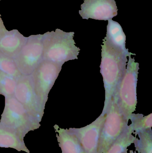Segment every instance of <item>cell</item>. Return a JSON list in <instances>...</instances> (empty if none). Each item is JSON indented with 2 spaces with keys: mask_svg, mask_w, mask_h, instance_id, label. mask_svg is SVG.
Instances as JSON below:
<instances>
[{
  "mask_svg": "<svg viewBox=\"0 0 152 153\" xmlns=\"http://www.w3.org/2000/svg\"><path fill=\"white\" fill-rule=\"evenodd\" d=\"M100 72L105 90L104 107L101 115H105L109 107L120 82L125 74L130 55L115 49L104 39L101 45Z\"/></svg>",
  "mask_w": 152,
  "mask_h": 153,
  "instance_id": "obj_1",
  "label": "cell"
},
{
  "mask_svg": "<svg viewBox=\"0 0 152 153\" xmlns=\"http://www.w3.org/2000/svg\"><path fill=\"white\" fill-rule=\"evenodd\" d=\"M74 32L56 29L43 34V60L62 65L66 62L78 59L80 49L76 45Z\"/></svg>",
  "mask_w": 152,
  "mask_h": 153,
  "instance_id": "obj_2",
  "label": "cell"
},
{
  "mask_svg": "<svg viewBox=\"0 0 152 153\" xmlns=\"http://www.w3.org/2000/svg\"><path fill=\"white\" fill-rule=\"evenodd\" d=\"M4 98L5 104L0 125L24 140L29 132L39 128L40 122L32 117L14 96Z\"/></svg>",
  "mask_w": 152,
  "mask_h": 153,
  "instance_id": "obj_3",
  "label": "cell"
},
{
  "mask_svg": "<svg viewBox=\"0 0 152 153\" xmlns=\"http://www.w3.org/2000/svg\"><path fill=\"white\" fill-rule=\"evenodd\" d=\"M128 57L125 74L112 100L116 102L120 110L129 120L131 114L135 111L137 103V87L139 64L131 56Z\"/></svg>",
  "mask_w": 152,
  "mask_h": 153,
  "instance_id": "obj_4",
  "label": "cell"
},
{
  "mask_svg": "<svg viewBox=\"0 0 152 153\" xmlns=\"http://www.w3.org/2000/svg\"><path fill=\"white\" fill-rule=\"evenodd\" d=\"M101 131L98 153H104L121 135L128 126L129 120L112 100L106 114Z\"/></svg>",
  "mask_w": 152,
  "mask_h": 153,
  "instance_id": "obj_5",
  "label": "cell"
},
{
  "mask_svg": "<svg viewBox=\"0 0 152 153\" xmlns=\"http://www.w3.org/2000/svg\"><path fill=\"white\" fill-rule=\"evenodd\" d=\"M43 34L31 35L13 58L22 76L30 75L43 60Z\"/></svg>",
  "mask_w": 152,
  "mask_h": 153,
  "instance_id": "obj_6",
  "label": "cell"
},
{
  "mask_svg": "<svg viewBox=\"0 0 152 153\" xmlns=\"http://www.w3.org/2000/svg\"><path fill=\"white\" fill-rule=\"evenodd\" d=\"M62 65L43 60L31 74L38 100L45 107L48 95L62 70Z\"/></svg>",
  "mask_w": 152,
  "mask_h": 153,
  "instance_id": "obj_7",
  "label": "cell"
},
{
  "mask_svg": "<svg viewBox=\"0 0 152 153\" xmlns=\"http://www.w3.org/2000/svg\"><path fill=\"white\" fill-rule=\"evenodd\" d=\"M14 96L32 117L41 122L45 107L37 99L31 75L22 76L18 79Z\"/></svg>",
  "mask_w": 152,
  "mask_h": 153,
  "instance_id": "obj_8",
  "label": "cell"
},
{
  "mask_svg": "<svg viewBox=\"0 0 152 153\" xmlns=\"http://www.w3.org/2000/svg\"><path fill=\"white\" fill-rule=\"evenodd\" d=\"M106 114H101L91 124L80 128H70L79 141L85 153H98L101 131Z\"/></svg>",
  "mask_w": 152,
  "mask_h": 153,
  "instance_id": "obj_9",
  "label": "cell"
},
{
  "mask_svg": "<svg viewBox=\"0 0 152 153\" xmlns=\"http://www.w3.org/2000/svg\"><path fill=\"white\" fill-rule=\"evenodd\" d=\"M115 0H84L79 14L83 19L108 21L117 15Z\"/></svg>",
  "mask_w": 152,
  "mask_h": 153,
  "instance_id": "obj_10",
  "label": "cell"
},
{
  "mask_svg": "<svg viewBox=\"0 0 152 153\" xmlns=\"http://www.w3.org/2000/svg\"><path fill=\"white\" fill-rule=\"evenodd\" d=\"M24 36L18 30H8L0 33V52L13 59L26 42Z\"/></svg>",
  "mask_w": 152,
  "mask_h": 153,
  "instance_id": "obj_11",
  "label": "cell"
},
{
  "mask_svg": "<svg viewBox=\"0 0 152 153\" xmlns=\"http://www.w3.org/2000/svg\"><path fill=\"white\" fill-rule=\"evenodd\" d=\"M108 21L106 36L104 39L117 50L130 55H136L129 52L126 48V36L121 25L112 19Z\"/></svg>",
  "mask_w": 152,
  "mask_h": 153,
  "instance_id": "obj_12",
  "label": "cell"
},
{
  "mask_svg": "<svg viewBox=\"0 0 152 153\" xmlns=\"http://www.w3.org/2000/svg\"><path fill=\"white\" fill-rule=\"evenodd\" d=\"M54 128L62 153H85L79 141L69 129L61 128L57 125Z\"/></svg>",
  "mask_w": 152,
  "mask_h": 153,
  "instance_id": "obj_13",
  "label": "cell"
},
{
  "mask_svg": "<svg viewBox=\"0 0 152 153\" xmlns=\"http://www.w3.org/2000/svg\"><path fill=\"white\" fill-rule=\"evenodd\" d=\"M0 147L10 148L18 152H26L29 153L24 143L16 134L10 131L0 125Z\"/></svg>",
  "mask_w": 152,
  "mask_h": 153,
  "instance_id": "obj_14",
  "label": "cell"
},
{
  "mask_svg": "<svg viewBox=\"0 0 152 153\" xmlns=\"http://www.w3.org/2000/svg\"><path fill=\"white\" fill-rule=\"evenodd\" d=\"M136 136L130 126L104 153H127L128 148L134 143Z\"/></svg>",
  "mask_w": 152,
  "mask_h": 153,
  "instance_id": "obj_15",
  "label": "cell"
},
{
  "mask_svg": "<svg viewBox=\"0 0 152 153\" xmlns=\"http://www.w3.org/2000/svg\"><path fill=\"white\" fill-rule=\"evenodd\" d=\"M129 120L131 121L130 127L135 136L139 133L152 129V114L144 116L143 114H131Z\"/></svg>",
  "mask_w": 152,
  "mask_h": 153,
  "instance_id": "obj_16",
  "label": "cell"
},
{
  "mask_svg": "<svg viewBox=\"0 0 152 153\" xmlns=\"http://www.w3.org/2000/svg\"><path fill=\"white\" fill-rule=\"evenodd\" d=\"M135 140V147L138 153H152V129L139 133Z\"/></svg>",
  "mask_w": 152,
  "mask_h": 153,
  "instance_id": "obj_17",
  "label": "cell"
},
{
  "mask_svg": "<svg viewBox=\"0 0 152 153\" xmlns=\"http://www.w3.org/2000/svg\"><path fill=\"white\" fill-rule=\"evenodd\" d=\"M18 80L0 71V91L4 97L14 96Z\"/></svg>",
  "mask_w": 152,
  "mask_h": 153,
  "instance_id": "obj_18",
  "label": "cell"
},
{
  "mask_svg": "<svg viewBox=\"0 0 152 153\" xmlns=\"http://www.w3.org/2000/svg\"><path fill=\"white\" fill-rule=\"evenodd\" d=\"M0 71L18 80L22 75L16 66L14 60L0 52Z\"/></svg>",
  "mask_w": 152,
  "mask_h": 153,
  "instance_id": "obj_19",
  "label": "cell"
},
{
  "mask_svg": "<svg viewBox=\"0 0 152 153\" xmlns=\"http://www.w3.org/2000/svg\"><path fill=\"white\" fill-rule=\"evenodd\" d=\"M5 29H6V28L4 26L3 22L1 18V15L0 14V33Z\"/></svg>",
  "mask_w": 152,
  "mask_h": 153,
  "instance_id": "obj_20",
  "label": "cell"
},
{
  "mask_svg": "<svg viewBox=\"0 0 152 153\" xmlns=\"http://www.w3.org/2000/svg\"><path fill=\"white\" fill-rule=\"evenodd\" d=\"M129 153H134V151H132V150H131V151H129Z\"/></svg>",
  "mask_w": 152,
  "mask_h": 153,
  "instance_id": "obj_21",
  "label": "cell"
},
{
  "mask_svg": "<svg viewBox=\"0 0 152 153\" xmlns=\"http://www.w3.org/2000/svg\"><path fill=\"white\" fill-rule=\"evenodd\" d=\"M0 94H1V95H2L1 93V91H0Z\"/></svg>",
  "mask_w": 152,
  "mask_h": 153,
  "instance_id": "obj_22",
  "label": "cell"
},
{
  "mask_svg": "<svg viewBox=\"0 0 152 153\" xmlns=\"http://www.w3.org/2000/svg\"><path fill=\"white\" fill-rule=\"evenodd\" d=\"M1 1V0H0V1Z\"/></svg>",
  "mask_w": 152,
  "mask_h": 153,
  "instance_id": "obj_23",
  "label": "cell"
}]
</instances>
